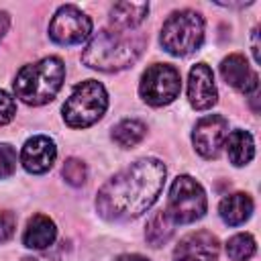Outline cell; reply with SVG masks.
Segmentation results:
<instances>
[{
    "instance_id": "obj_1",
    "label": "cell",
    "mask_w": 261,
    "mask_h": 261,
    "mask_svg": "<svg viewBox=\"0 0 261 261\" xmlns=\"http://www.w3.org/2000/svg\"><path fill=\"white\" fill-rule=\"evenodd\" d=\"M165 165L145 157L112 175L96 196V210L106 220H130L147 212L165 184Z\"/></svg>"
},
{
    "instance_id": "obj_2",
    "label": "cell",
    "mask_w": 261,
    "mask_h": 261,
    "mask_svg": "<svg viewBox=\"0 0 261 261\" xmlns=\"http://www.w3.org/2000/svg\"><path fill=\"white\" fill-rule=\"evenodd\" d=\"M147 43L145 35L104 29L92 37L82 53V61L100 71H120L130 67L143 53Z\"/></svg>"
},
{
    "instance_id": "obj_3",
    "label": "cell",
    "mask_w": 261,
    "mask_h": 261,
    "mask_svg": "<svg viewBox=\"0 0 261 261\" xmlns=\"http://www.w3.org/2000/svg\"><path fill=\"white\" fill-rule=\"evenodd\" d=\"M65 65L59 57H45L37 63L24 65L14 77V94L29 106L51 102L61 90Z\"/></svg>"
},
{
    "instance_id": "obj_4",
    "label": "cell",
    "mask_w": 261,
    "mask_h": 261,
    "mask_svg": "<svg viewBox=\"0 0 261 261\" xmlns=\"http://www.w3.org/2000/svg\"><path fill=\"white\" fill-rule=\"evenodd\" d=\"M108 108V94L96 80H86L73 88L63 104V120L71 128H86L98 122Z\"/></svg>"
},
{
    "instance_id": "obj_5",
    "label": "cell",
    "mask_w": 261,
    "mask_h": 261,
    "mask_svg": "<svg viewBox=\"0 0 261 261\" xmlns=\"http://www.w3.org/2000/svg\"><path fill=\"white\" fill-rule=\"evenodd\" d=\"M204 41V18L196 10H175L161 27V47L177 57L194 53Z\"/></svg>"
},
{
    "instance_id": "obj_6",
    "label": "cell",
    "mask_w": 261,
    "mask_h": 261,
    "mask_svg": "<svg viewBox=\"0 0 261 261\" xmlns=\"http://www.w3.org/2000/svg\"><path fill=\"white\" fill-rule=\"evenodd\" d=\"M206 192L190 175H177L169 188L167 198V216L173 222L190 224L200 220L206 214Z\"/></svg>"
},
{
    "instance_id": "obj_7",
    "label": "cell",
    "mask_w": 261,
    "mask_h": 261,
    "mask_svg": "<svg viewBox=\"0 0 261 261\" xmlns=\"http://www.w3.org/2000/svg\"><path fill=\"white\" fill-rule=\"evenodd\" d=\"M179 71L169 63H153L145 69L139 82V94L151 106H165L173 102L179 96Z\"/></svg>"
},
{
    "instance_id": "obj_8",
    "label": "cell",
    "mask_w": 261,
    "mask_h": 261,
    "mask_svg": "<svg viewBox=\"0 0 261 261\" xmlns=\"http://www.w3.org/2000/svg\"><path fill=\"white\" fill-rule=\"evenodd\" d=\"M90 16L73 4L61 6L49 22V37L59 45H80L90 37Z\"/></svg>"
},
{
    "instance_id": "obj_9",
    "label": "cell",
    "mask_w": 261,
    "mask_h": 261,
    "mask_svg": "<svg viewBox=\"0 0 261 261\" xmlns=\"http://www.w3.org/2000/svg\"><path fill=\"white\" fill-rule=\"evenodd\" d=\"M226 137H228V120L220 114H210L196 122L192 133V143L202 157L214 159L220 153Z\"/></svg>"
},
{
    "instance_id": "obj_10",
    "label": "cell",
    "mask_w": 261,
    "mask_h": 261,
    "mask_svg": "<svg viewBox=\"0 0 261 261\" xmlns=\"http://www.w3.org/2000/svg\"><path fill=\"white\" fill-rule=\"evenodd\" d=\"M218 253V239L208 230H196L186 234L177 243L173 251V261H216Z\"/></svg>"
},
{
    "instance_id": "obj_11",
    "label": "cell",
    "mask_w": 261,
    "mask_h": 261,
    "mask_svg": "<svg viewBox=\"0 0 261 261\" xmlns=\"http://www.w3.org/2000/svg\"><path fill=\"white\" fill-rule=\"evenodd\" d=\"M188 98L196 110H208L216 104L218 92L214 84V73L206 63H196L188 77Z\"/></svg>"
},
{
    "instance_id": "obj_12",
    "label": "cell",
    "mask_w": 261,
    "mask_h": 261,
    "mask_svg": "<svg viewBox=\"0 0 261 261\" xmlns=\"http://www.w3.org/2000/svg\"><path fill=\"white\" fill-rule=\"evenodd\" d=\"M55 157H57V147L45 135H37L29 139L20 151V163L29 173L49 171L51 165L55 163Z\"/></svg>"
},
{
    "instance_id": "obj_13",
    "label": "cell",
    "mask_w": 261,
    "mask_h": 261,
    "mask_svg": "<svg viewBox=\"0 0 261 261\" xmlns=\"http://www.w3.org/2000/svg\"><path fill=\"white\" fill-rule=\"evenodd\" d=\"M220 73L224 77V82L232 88H237L239 92L243 94H253L257 92V86H259V77L257 73L249 67L247 59L239 53H232L228 57L222 59L220 63Z\"/></svg>"
},
{
    "instance_id": "obj_14",
    "label": "cell",
    "mask_w": 261,
    "mask_h": 261,
    "mask_svg": "<svg viewBox=\"0 0 261 261\" xmlns=\"http://www.w3.org/2000/svg\"><path fill=\"white\" fill-rule=\"evenodd\" d=\"M55 234H57L55 222L45 214H35L27 222V228H24V234H22V243L29 249L43 251L55 241Z\"/></svg>"
},
{
    "instance_id": "obj_15",
    "label": "cell",
    "mask_w": 261,
    "mask_h": 261,
    "mask_svg": "<svg viewBox=\"0 0 261 261\" xmlns=\"http://www.w3.org/2000/svg\"><path fill=\"white\" fill-rule=\"evenodd\" d=\"M147 12V2H118L110 8V24L116 31H130L145 20Z\"/></svg>"
},
{
    "instance_id": "obj_16",
    "label": "cell",
    "mask_w": 261,
    "mask_h": 261,
    "mask_svg": "<svg viewBox=\"0 0 261 261\" xmlns=\"http://www.w3.org/2000/svg\"><path fill=\"white\" fill-rule=\"evenodd\" d=\"M218 212H220V218L228 226H239V224H243L245 220L251 218V214H253V200H251L249 194L234 192V194L226 196L220 202Z\"/></svg>"
},
{
    "instance_id": "obj_17",
    "label": "cell",
    "mask_w": 261,
    "mask_h": 261,
    "mask_svg": "<svg viewBox=\"0 0 261 261\" xmlns=\"http://www.w3.org/2000/svg\"><path fill=\"white\" fill-rule=\"evenodd\" d=\"M226 153H228V159L232 165L241 167V165H247L253 155H255V143H253V137L249 130H232L228 137H226Z\"/></svg>"
},
{
    "instance_id": "obj_18",
    "label": "cell",
    "mask_w": 261,
    "mask_h": 261,
    "mask_svg": "<svg viewBox=\"0 0 261 261\" xmlns=\"http://www.w3.org/2000/svg\"><path fill=\"white\" fill-rule=\"evenodd\" d=\"M147 128L143 122L139 120H133V118H126L122 122H118L114 128H112V141L122 147V149H128V147H135L137 143L143 141Z\"/></svg>"
},
{
    "instance_id": "obj_19",
    "label": "cell",
    "mask_w": 261,
    "mask_h": 261,
    "mask_svg": "<svg viewBox=\"0 0 261 261\" xmlns=\"http://www.w3.org/2000/svg\"><path fill=\"white\" fill-rule=\"evenodd\" d=\"M173 234V220L167 216L165 210H159L157 214L151 216V220L147 222V230L145 237L149 241L151 247H161L163 243L169 241V237Z\"/></svg>"
},
{
    "instance_id": "obj_20",
    "label": "cell",
    "mask_w": 261,
    "mask_h": 261,
    "mask_svg": "<svg viewBox=\"0 0 261 261\" xmlns=\"http://www.w3.org/2000/svg\"><path fill=\"white\" fill-rule=\"evenodd\" d=\"M255 239L249 234V232H239L234 237L228 239L226 243V255L232 259V261H247L255 255Z\"/></svg>"
},
{
    "instance_id": "obj_21",
    "label": "cell",
    "mask_w": 261,
    "mask_h": 261,
    "mask_svg": "<svg viewBox=\"0 0 261 261\" xmlns=\"http://www.w3.org/2000/svg\"><path fill=\"white\" fill-rule=\"evenodd\" d=\"M61 175L69 186L77 188V186H82L86 181V163L82 159L69 157V159H65V163L61 167Z\"/></svg>"
},
{
    "instance_id": "obj_22",
    "label": "cell",
    "mask_w": 261,
    "mask_h": 261,
    "mask_svg": "<svg viewBox=\"0 0 261 261\" xmlns=\"http://www.w3.org/2000/svg\"><path fill=\"white\" fill-rule=\"evenodd\" d=\"M16 169V151L8 143H0V179L12 175Z\"/></svg>"
},
{
    "instance_id": "obj_23",
    "label": "cell",
    "mask_w": 261,
    "mask_h": 261,
    "mask_svg": "<svg viewBox=\"0 0 261 261\" xmlns=\"http://www.w3.org/2000/svg\"><path fill=\"white\" fill-rule=\"evenodd\" d=\"M14 114H16V102H14V98L8 92L0 90V126L2 124H8L14 118Z\"/></svg>"
},
{
    "instance_id": "obj_24",
    "label": "cell",
    "mask_w": 261,
    "mask_h": 261,
    "mask_svg": "<svg viewBox=\"0 0 261 261\" xmlns=\"http://www.w3.org/2000/svg\"><path fill=\"white\" fill-rule=\"evenodd\" d=\"M14 228H16V216L8 210H2L0 212V243H6L14 234Z\"/></svg>"
},
{
    "instance_id": "obj_25",
    "label": "cell",
    "mask_w": 261,
    "mask_h": 261,
    "mask_svg": "<svg viewBox=\"0 0 261 261\" xmlns=\"http://www.w3.org/2000/svg\"><path fill=\"white\" fill-rule=\"evenodd\" d=\"M8 24H10V14L4 12V10H0V41H2V37L6 35Z\"/></svg>"
},
{
    "instance_id": "obj_26",
    "label": "cell",
    "mask_w": 261,
    "mask_h": 261,
    "mask_svg": "<svg viewBox=\"0 0 261 261\" xmlns=\"http://www.w3.org/2000/svg\"><path fill=\"white\" fill-rule=\"evenodd\" d=\"M22 261H57V255H35V257H24Z\"/></svg>"
},
{
    "instance_id": "obj_27",
    "label": "cell",
    "mask_w": 261,
    "mask_h": 261,
    "mask_svg": "<svg viewBox=\"0 0 261 261\" xmlns=\"http://www.w3.org/2000/svg\"><path fill=\"white\" fill-rule=\"evenodd\" d=\"M116 261H149V259H147V257H143V255L130 253V255H120Z\"/></svg>"
}]
</instances>
